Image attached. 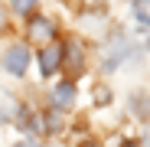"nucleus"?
<instances>
[{
	"instance_id": "f257e3e1",
	"label": "nucleus",
	"mask_w": 150,
	"mask_h": 147,
	"mask_svg": "<svg viewBox=\"0 0 150 147\" xmlns=\"http://www.w3.org/2000/svg\"><path fill=\"white\" fill-rule=\"evenodd\" d=\"M26 62H30V49L26 46H10L7 56H4V69L10 75H23L26 72Z\"/></svg>"
},
{
	"instance_id": "f03ea898",
	"label": "nucleus",
	"mask_w": 150,
	"mask_h": 147,
	"mask_svg": "<svg viewBox=\"0 0 150 147\" xmlns=\"http://www.w3.org/2000/svg\"><path fill=\"white\" fill-rule=\"evenodd\" d=\"M30 39L39 43V46L52 43V39H56V23L46 20V16H33V20H30Z\"/></svg>"
},
{
	"instance_id": "7ed1b4c3",
	"label": "nucleus",
	"mask_w": 150,
	"mask_h": 147,
	"mask_svg": "<svg viewBox=\"0 0 150 147\" xmlns=\"http://www.w3.org/2000/svg\"><path fill=\"white\" fill-rule=\"evenodd\" d=\"M62 59H65V69H69L72 79L85 72V49H82V43H69L62 49Z\"/></svg>"
},
{
	"instance_id": "20e7f679",
	"label": "nucleus",
	"mask_w": 150,
	"mask_h": 147,
	"mask_svg": "<svg viewBox=\"0 0 150 147\" xmlns=\"http://www.w3.org/2000/svg\"><path fill=\"white\" fill-rule=\"evenodd\" d=\"M59 65H62V46L52 39V43H46L42 53H39V69H42V75H52Z\"/></svg>"
},
{
	"instance_id": "39448f33",
	"label": "nucleus",
	"mask_w": 150,
	"mask_h": 147,
	"mask_svg": "<svg viewBox=\"0 0 150 147\" xmlns=\"http://www.w3.org/2000/svg\"><path fill=\"white\" fill-rule=\"evenodd\" d=\"M124 56H127V39H124V36H114L111 46L105 49V69H108V72L117 69V62H121Z\"/></svg>"
},
{
	"instance_id": "423d86ee",
	"label": "nucleus",
	"mask_w": 150,
	"mask_h": 147,
	"mask_svg": "<svg viewBox=\"0 0 150 147\" xmlns=\"http://www.w3.org/2000/svg\"><path fill=\"white\" fill-rule=\"evenodd\" d=\"M72 102H75V85H72V82L56 85V92H52V105H56V108H69Z\"/></svg>"
},
{
	"instance_id": "0eeeda50",
	"label": "nucleus",
	"mask_w": 150,
	"mask_h": 147,
	"mask_svg": "<svg viewBox=\"0 0 150 147\" xmlns=\"http://www.w3.org/2000/svg\"><path fill=\"white\" fill-rule=\"evenodd\" d=\"M16 98L7 92V88H0V124H4V121H10V118H16Z\"/></svg>"
},
{
	"instance_id": "6e6552de",
	"label": "nucleus",
	"mask_w": 150,
	"mask_h": 147,
	"mask_svg": "<svg viewBox=\"0 0 150 147\" xmlns=\"http://www.w3.org/2000/svg\"><path fill=\"white\" fill-rule=\"evenodd\" d=\"M131 108H134L140 118H150V102H147L144 95H134V98H131Z\"/></svg>"
},
{
	"instance_id": "1a4fd4ad",
	"label": "nucleus",
	"mask_w": 150,
	"mask_h": 147,
	"mask_svg": "<svg viewBox=\"0 0 150 147\" xmlns=\"http://www.w3.org/2000/svg\"><path fill=\"white\" fill-rule=\"evenodd\" d=\"M134 13L140 23H150V0H134Z\"/></svg>"
},
{
	"instance_id": "9d476101",
	"label": "nucleus",
	"mask_w": 150,
	"mask_h": 147,
	"mask_svg": "<svg viewBox=\"0 0 150 147\" xmlns=\"http://www.w3.org/2000/svg\"><path fill=\"white\" fill-rule=\"evenodd\" d=\"M13 10L16 13H33L36 10V0H13Z\"/></svg>"
},
{
	"instance_id": "9b49d317",
	"label": "nucleus",
	"mask_w": 150,
	"mask_h": 147,
	"mask_svg": "<svg viewBox=\"0 0 150 147\" xmlns=\"http://www.w3.org/2000/svg\"><path fill=\"white\" fill-rule=\"evenodd\" d=\"M95 102H98V105H108V102H111L108 88H95Z\"/></svg>"
},
{
	"instance_id": "f8f14e48",
	"label": "nucleus",
	"mask_w": 150,
	"mask_h": 147,
	"mask_svg": "<svg viewBox=\"0 0 150 147\" xmlns=\"http://www.w3.org/2000/svg\"><path fill=\"white\" fill-rule=\"evenodd\" d=\"M7 26H10V16H7V13H4V7H0V33H4V30H7Z\"/></svg>"
},
{
	"instance_id": "ddd939ff",
	"label": "nucleus",
	"mask_w": 150,
	"mask_h": 147,
	"mask_svg": "<svg viewBox=\"0 0 150 147\" xmlns=\"http://www.w3.org/2000/svg\"><path fill=\"white\" fill-rule=\"evenodd\" d=\"M16 147H39V144H33V141H23V144H16Z\"/></svg>"
},
{
	"instance_id": "4468645a",
	"label": "nucleus",
	"mask_w": 150,
	"mask_h": 147,
	"mask_svg": "<svg viewBox=\"0 0 150 147\" xmlns=\"http://www.w3.org/2000/svg\"><path fill=\"white\" fill-rule=\"evenodd\" d=\"M82 147H101V144H95V141H88V144H82Z\"/></svg>"
},
{
	"instance_id": "2eb2a0df",
	"label": "nucleus",
	"mask_w": 150,
	"mask_h": 147,
	"mask_svg": "<svg viewBox=\"0 0 150 147\" xmlns=\"http://www.w3.org/2000/svg\"><path fill=\"white\" fill-rule=\"evenodd\" d=\"M124 147H137V144H134V141H127V144H124Z\"/></svg>"
},
{
	"instance_id": "dca6fc26",
	"label": "nucleus",
	"mask_w": 150,
	"mask_h": 147,
	"mask_svg": "<svg viewBox=\"0 0 150 147\" xmlns=\"http://www.w3.org/2000/svg\"><path fill=\"white\" fill-rule=\"evenodd\" d=\"M147 144H150V131H147Z\"/></svg>"
}]
</instances>
